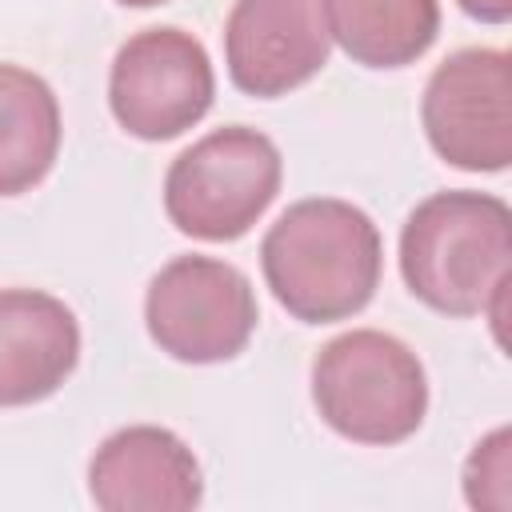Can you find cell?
Returning <instances> with one entry per match:
<instances>
[{
  "label": "cell",
  "instance_id": "obj_1",
  "mask_svg": "<svg viewBox=\"0 0 512 512\" xmlns=\"http://www.w3.org/2000/svg\"><path fill=\"white\" fill-rule=\"evenodd\" d=\"M260 268L276 304L300 324H336L368 308L384 272L372 216L336 196L296 200L260 244Z\"/></svg>",
  "mask_w": 512,
  "mask_h": 512
},
{
  "label": "cell",
  "instance_id": "obj_2",
  "mask_svg": "<svg viewBox=\"0 0 512 512\" xmlns=\"http://www.w3.org/2000/svg\"><path fill=\"white\" fill-rule=\"evenodd\" d=\"M512 272V212L492 192L448 188L400 228V276L440 316H500Z\"/></svg>",
  "mask_w": 512,
  "mask_h": 512
},
{
  "label": "cell",
  "instance_id": "obj_3",
  "mask_svg": "<svg viewBox=\"0 0 512 512\" xmlns=\"http://www.w3.org/2000/svg\"><path fill=\"white\" fill-rule=\"evenodd\" d=\"M312 404L336 436L388 448L424 424L428 376L420 356L392 332L352 328L316 352Z\"/></svg>",
  "mask_w": 512,
  "mask_h": 512
},
{
  "label": "cell",
  "instance_id": "obj_4",
  "mask_svg": "<svg viewBox=\"0 0 512 512\" xmlns=\"http://www.w3.org/2000/svg\"><path fill=\"white\" fill-rule=\"evenodd\" d=\"M280 180L284 160L272 136L248 124H224L172 160L164 212L192 240H240L268 212Z\"/></svg>",
  "mask_w": 512,
  "mask_h": 512
},
{
  "label": "cell",
  "instance_id": "obj_5",
  "mask_svg": "<svg viewBox=\"0 0 512 512\" xmlns=\"http://www.w3.org/2000/svg\"><path fill=\"white\" fill-rule=\"evenodd\" d=\"M256 320L252 280L216 256H176L144 292L148 336L180 364H220L240 356Z\"/></svg>",
  "mask_w": 512,
  "mask_h": 512
},
{
  "label": "cell",
  "instance_id": "obj_6",
  "mask_svg": "<svg viewBox=\"0 0 512 512\" xmlns=\"http://www.w3.org/2000/svg\"><path fill=\"white\" fill-rule=\"evenodd\" d=\"M216 96L208 48L184 28H144L128 36L108 72V108L136 140H176L204 120Z\"/></svg>",
  "mask_w": 512,
  "mask_h": 512
},
{
  "label": "cell",
  "instance_id": "obj_7",
  "mask_svg": "<svg viewBox=\"0 0 512 512\" xmlns=\"http://www.w3.org/2000/svg\"><path fill=\"white\" fill-rule=\"evenodd\" d=\"M420 120L432 152L460 172L512 164V60L504 48H460L424 84Z\"/></svg>",
  "mask_w": 512,
  "mask_h": 512
},
{
  "label": "cell",
  "instance_id": "obj_8",
  "mask_svg": "<svg viewBox=\"0 0 512 512\" xmlns=\"http://www.w3.org/2000/svg\"><path fill=\"white\" fill-rule=\"evenodd\" d=\"M332 52L324 0H236L224 24L228 80L256 100L308 84Z\"/></svg>",
  "mask_w": 512,
  "mask_h": 512
},
{
  "label": "cell",
  "instance_id": "obj_9",
  "mask_svg": "<svg viewBox=\"0 0 512 512\" xmlns=\"http://www.w3.org/2000/svg\"><path fill=\"white\" fill-rule=\"evenodd\" d=\"M88 496L104 512H188L204 500V476L172 428L128 424L92 452Z\"/></svg>",
  "mask_w": 512,
  "mask_h": 512
},
{
  "label": "cell",
  "instance_id": "obj_10",
  "mask_svg": "<svg viewBox=\"0 0 512 512\" xmlns=\"http://www.w3.org/2000/svg\"><path fill=\"white\" fill-rule=\"evenodd\" d=\"M76 312L40 288H0V408L40 404L76 372Z\"/></svg>",
  "mask_w": 512,
  "mask_h": 512
},
{
  "label": "cell",
  "instance_id": "obj_11",
  "mask_svg": "<svg viewBox=\"0 0 512 512\" xmlns=\"http://www.w3.org/2000/svg\"><path fill=\"white\" fill-rule=\"evenodd\" d=\"M60 100L44 76L0 64V196L32 192L60 156Z\"/></svg>",
  "mask_w": 512,
  "mask_h": 512
},
{
  "label": "cell",
  "instance_id": "obj_12",
  "mask_svg": "<svg viewBox=\"0 0 512 512\" xmlns=\"http://www.w3.org/2000/svg\"><path fill=\"white\" fill-rule=\"evenodd\" d=\"M332 40L364 68L416 64L440 32V0H324Z\"/></svg>",
  "mask_w": 512,
  "mask_h": 512
},
{
  "label": "cell",
  "instance_id": "obj_13",
  "mask_svg": "<svg viewBox=\"0 0 512 512\" xmlns=\"http://www.w3.org/2000/svg\"><path fill=\"white\" fill-rule=\"evenodd\" d=\"M472 476H484V488L468 496L472 508H508V428H496L472 448L464 480Z\"/></svg>",
  "mask_w": 512,
  "mask_h": 512
},
{
  "label": "cell",
  "instance_id": "obj_14",
  "mask_svg": "<svg viewBox=\"0 0 512 512\" xmlns=\"http://www.w3.org/2000/svg\"><path fill=\"white\" fill-rule=\"evenodd\" d=\"M456 4L480 24H508L512 20V0H456Z\"/></svg>",
  "mask_w": 512,
  "mask_h": 512
},
{
  "label": "cell",
  "instance_id": "obj_15",
  "mask_svg": "<svg viewBox=\"0 0 512 512\" xmlns=\"http://www.w3.org/2000/svg\"><path fill=\"white\" fill-rule=\"evenodd\" d=\"M124 8H156V4H168V0H116Z\"/></svg>",
  "mask_w": 512,
  "mask_h": 512
}]
</instances>
